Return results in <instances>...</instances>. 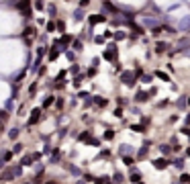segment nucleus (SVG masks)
<instances>
[{
  "label": "nucleus",
  "instance_id": "nucleus-4",
  "mask_svg": "<svg viewBox=\"0 0 190 184\" xmlns=\"http://www.w3.org/2000/svg\"><path fill=\"white\" fill-rule=\"evenodd\" d=\"M137 102H145L147 100V92H137V98H135Z\"/></svg>",
  "mask_w": 190,
  "mask_h": 184
},
{
  "label": "nucleus",
  "instance_id": "nucleus-3",
  "mask_svg": "<svg viewBox=\"0 0 190 184\" xmlns=\"http://www.w3.org/2000/svg\"><path fill=\"white\" fill-rule=\"evenodd\" d=\"M104 21H106V19H104L102 14H90V23H92V25H96V23H104Z\"/></svg>",
  "mask_w": 190,
  "mask_h": 184
},
{
  "label": "nucleus",
  "instance_id": "nucleus-9",
  "mask_svg": "<svg viewBox=\"0 0 190 184\" xmlns=\"http://www.w3.org/2000/svg\"><path fill=\"white\" fill-rule=\"evenodd\" d=\"M16 135H19V129H10V137L14 139V137H16Z\"/></svg>",
  "mask_w": 190,
  "mask_h": 184
},
{
  "label": "nucleus",
  "instance_id": "nucleus-10",
  "mask_svg": "<svg viewBox=\"0 0 190 184\" xmlns=\"http://www.w3.org/2000/svg\"><path fill=\"white\" fill-rule=\"evenodd\" d=\"M131 129H133V131H137V133H141V131H143V127H139V125H135V127H131Z\"/></svg>",
  "mask_w": 190,
  "mask_h": 184
},
{
  "label": "nucleus",
  "instance_id": "nucleus-6",
  "mask_svg": "<svg viewBox=\"0 0 190 184\" xmlns=\"http://www.w3.org/2000/svg\"><path fill=\"white\" fill-rule=\"evenodd\" d=\"M184 184H190V174H182V178H180Z\"/></svg>",
  "mask_w": 190,
  "mask_h": 184
},
{
  "label": "nucleus",
  "instance_id": "nucleus-1",
  "mask_svg": "<svg viewBox=\"0 0 190 184\" xmlns=\"http://www.w3.org/2000/svg\"><path fill=\"white\" fill-rule=\"evenodd\" d=\"M153 166H155L157 170H166V168H168V160H166V158H159V160H153Z\"/></svg>",
  "mask_w": 190,
  "mask_h": 184
},
{
  "label": "nucleus",
  "instance_id": "nucleus-12",
  "mask_svg": "<svg viewBox=\"0 0 190 184\" xmlns=\"http://www.w3.org/2000/svg\"><path fill=\"white\" fill-rule=\"evenodd\" d=\"M188 155H190V149H188Z\"/></svg>",
  "mask_w": 190,
  "mask_h": 184
},
{
  "label": "nucleus",
  "instance_id": "nucleus-5",
  "mask_svg": "<svg viewBox=\"0 0 190 184\" xmlns=\"http://www.w3.org/2000/svg\"><path fill=\"white\" fill-rule=\"evenodd\" d=\"M31 115H33V117H31V119H29V125H33V123H35V121H37V119H39V108H37V111H33V113H31Z\"/></svg>",
  "mask_w": 190,
  "mask_h": 184
},
{
  "label": "nucleus",
  "instance_id": "nucleus-11",
  "mask_svg": "<svg viewBox=\"0 0 190 184\" xmlns=\"http://www.w3.org/2000/svg\"><path fill=\"white\" fill-rule=\"evenodd\" d=\"M188 104H190V96H188Z\"/></svg>",
  "mask_w": 190,
  "mask_h": 184
},
{
  "label": "nucleus",
  "instance_id": "nucleus-7",
  "mask_svg": "<svg viewBox=\"0 0 190 184\" xmlns=\"http://www.w3.org/2000/svg\"><path fill=\"white\" fill-rule=\"evenodd\" d=\"M115 37H117V39H123V37H127V33H125V31H117Z\"/></svg>",
  "mask_w": 190,
  "mask_h": 184
},
{
  "label": "nucleus",
  "instance_id": "nucleus-8",
  "mask_svg": "<svg viewBox=\"0 0 190 184\" xmlns=\"http://www.w3.org/2000/svg\"><path fill=\"white\" fill-rule=\"evenodd\" d=\"M112 135H115V133H112V129H108V131L104 133V137H106V139H112Z\"/></svg>",
  "mask_w": 190,
  "mask_h": 184
},
{
  "label": "nucleus",
  "instance_id": "nucleus-2",
  "mask_svg": "<svg viewBox=\"0 0 190 184\" xmlns=\"http://www.w3.org/2000/svg\"><path fill=\"white\" fill-rule=\"evenodd\" d=\"M166 49H168V43H166V41H157V43H155V53H164Z\"/></svg>",
  "mask_w": 190,
  "mask_h": 184
}]
</instances>
